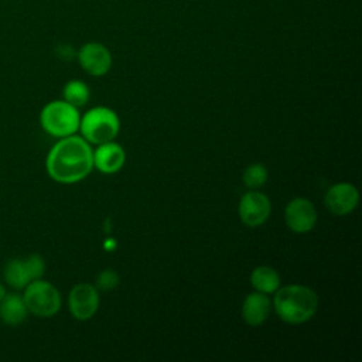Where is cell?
<instances>
[{"label": "cell", "mask_w": 362, "mask_h": 362, "mask_svg": "<svg viewBox=\"0 0 362 362\" xmlns=\"http://www.w3.org/2000/svg\"><path fill=\"white\" fill-rule=\"evenodd\" d=\"M45 170L58 184H76L93 170V150L82 136L58 139L45 157Z\"/></svg>", "instance_id": "cell-1"}, {"label": "cell", "mask_w": 362, "mask_h": 362, "mask_svg": "<svg viewBox=\"0 0 362 362\" xmlns=\"http://www.w3.org/2000/svg\"><path fill=\"white\" fill-rule=\"evenodd\" d=\"M272 305L281 321L298 325L310 321L315 315L318 296L304 284H286L276 290Z\"/></svg>", "instance_id": "cell-2"}, {"label": "cell", "mask_w": 362, "mask_h": 362, "mask_svg": "<svg viewBox=\"0 0 362 362\" xmlns=\"http://www.w3.org/2000/svg\"><path fill=\"white\" fill-rule=\"evenodd\" d=\"M120 130L117 113L107 106H95L81 116L79 132L89 144H102L115 140Z\"/></svg>", "instance_id": "cell-3"}, {"label": "cell", "mask_w": 362, "mask_h": 362, "mask_svg": "<svg viewBox=\"0 0 362 362\" xmlns=\"http://www.w3.org/2000/svg\"><path fill=\"white\" fill-rule=\"evenodd\" d=\"M79 122L81 115L78 107L64 99L48 102L40 112L42 130L55 139L75 134L79 130Z\"/></svg>", "instance_id": "cell-4"}, {"label": "cell", "mask_w": 362, "mask_h": 362, "mask_svg": "<svg viewBox=\"0 0 362 362\" xmlns=\"http://www.w3.org/2000/svg\"><path fill=\"white\" fill-rule=\"evenodd\" d=\"M23 298L28 314L38 318H51L59 313L62 297L59 290L48 280L35 279L23 288Z\"/></svg>", "instance_id": "cell-5"}, {"label": "cell", "mask_w": 362, "mask_h": 362, "mask_svg": "<svg viewBox=\"0 0 362 362\" xmlns=\"http://www.w3.org/2000/svg\"><path fill=\"white\" fill-rule=\"evenodd\" d=\"M238 214L246 226L257 228L263 225L272 214L270 198L257 189H249L240 197Z\"/></svg>", "instance_id": "cell-6"}, {"label": "cell", "mask_w": 362, "mask_h": 362, "mask_svg": "<svg viewBox=\"0 0 362 362\" xmlns=\"http://www.w3.org/2000/svg\"><path fill=\"white\" fill-rule=\"evenodd\" d=\"M68 308L75 320H90L99 308V290L90 283H76L69 290Z\"/></svg>", "instance_id": "cell-7"}, {"label": "cell", "mask_w": 362, "mask_h": 362, "mask_svg": "<svg viewBox=\"0 0 362 362\" xmlns=\"http://www.w3.org/2000/svg\"><path fill=\"white\" fill-rule=\"evenodd\" d=\"M317 219L318 215L314 204L304 197L290 199L284 208V222L294 233H307L313 230Z\"/></svg>", "instance_id": "cell-8"}, {"label": "cell", "mask_w": 362, "mask_h": 362, "mask_svg": "<svg viewBox=\"0 0 362 362\" xmlns=\"http://www.w3.org/2000/svg\"><path fill=\"white\" fill-rule=\"evenodd\" d=\"M81 68L90 76H103L112 68V54L102 42L90 41L83 44L76 52Z\"/></svg>", "instance_id": "cell-9"}, {"label": "cell", "mask_w": 362, "mask_h": 362, "mask_svg": "<svg viewBox=\"0 0 362 362\" xmlns=\"http://www.w3.org/2000/svg\"><path fill=\"white\" fill-rule=\"evenodd\" d=\"M359 202V192L351 182H337L331 185L325 195L324 204L328 211L337 216H345L351 214Z\"/></svg>", "instance_id": "cell-10"}, {"label": "cell", "mask_w": 362, "mask_h": 362, "mask_svg": "<svg viewBox=\"0 0 362 362\" xmlns=\"http://www.w3.org/2000/svg\"><path fill=\"white\" fill-rule=\"evenodd\" d=\"M126 163L124 148L115 140L98 144L93 150V167L103 174L119 173Z\"/></svg>", "instance_id": "cell-11"}, {"label": "cell", "mask_w": 362, "mask_h": 362, "mask_svg": "<svg viewBox=\"0 0 362 362\" xmlns=\"http://www.w3.org/2000/svg\"><path fill=\"white\" fill-rule=\"evenodd\" d=\"M272 308L269 294L255 290L249 293L242 303V318L247 325L259 327L269 318Z\"/></svg>", "instance_id": "cell-12"}, {"label": "cell", "mask_w": 362, "mask_h": 362, "mask_svg": "<svg viewBox=\"0 0 362 362\" xmlns=\"http://www.w3.org/2000/svg\"><path fill=\"white\" fill-rule=\"evenodd\" d=\"M28 317V310L24 303L23 294L6 293L0 300V321L8 327H17L23 324Z\"/></svg>", "instance_id": "cell-13"}, {"label": "cell", "mask_w": 362, "mask_h": 362, "mask_svg": "<svg viewBox=\"0 0 362 362\" xmlns=\"http://www.w3.org/2000/svg\"><path fill=\"white\" fill-rule=\"evenodd\" d=\"M3 280L14 290H23L31 280L24 257H11L3 269Z\"/></svg>", "instance_id": "cell-14"}, {"label": "cell", "mask_w": 362, "mask_h": 362, "mask_svg": "<svg viewBox=\"0 0 362 362\" xmlns=\"http://www.w3.org/2000/svg\"><path fill=\"white\" fill-rule=\"evenodd\" d=\"M250 283L256 291L264 294H274L276 290L281 286V280L276 269L270 266H257L250 273Z\"/></svg>", "instance_id": "cell-15"}, {"label": "cell", "mask_w": 362, "mask_h": 362, "mask_svg": "<svg viewBox=\"0 0 362 362\" xmlns=\"http://www.w3.org/2000/svg\"><path fill=\"white\" fill-rule=\"evenodd\" d=\"M62 98L64 100L79 109L89 102L90 89L83 81L71 79L62 88Z\"/></svg>", "instance_id": "cell-16"}, {"label": "cell", "mask_w": 362, "mask_h": 362, "mask_svg": "<svg viewBox=\"0 0 362 362\" xmlns=\"http://www.w3.org/2000/svg\"><path fill=\"white\" fill-rule=\"evenodd\" d=\"M269 178V171L266 168V165L260 164V163H255L250 164L249 167L245 168L242 180L243 184L249 188V189H257L260 187H263L266 184Z\"/></svg>", "instance_id": "cell-17"}, {"label": "cell", "mask_w": 362, "mask_h": 362, "mask_svg": "<svg viewBox=\"0 0 362 362\" xmlns=\"http://www.w3.org/2000/svg\"><path fill=\"white\" fill-rule=\"evenodd\" d=\"M120 281V277L117 274L116 270L113 269H105L102 270L98 277H96V284L95 287L98 290H102V291H109V290H113L117 287Z\"/></svg>", "instance_id": "cell-18"}, {"label": "cell", "mask_w": 362, "mask_h": 362, "mask_svg": "<svg viewBox=\"0 0 362 362\" xmlns=\"http://www.w3.org/2000/svg\"><path fill=\"white\" fill-rule=\"evenodd\" d=\"M24 260H25L28 273H30V276H31V280L44 277L47 266H45V260H44V257H42L41 255H38V253H31V255L25 256Z\"/></svg>", "instance_id": "cell-19"}, {"label": "cell", "mask_w": 362, "mask_h": 362, "mask_svg": "<svg viewBox=\"0 0 362 362\" xmlns=\"http://www.w3.org/2000/svg\"><path fill=\"white\" fill-rule=\"evenodd\" d=\"M57 54L62 59H71L72 57H75V49L71 45H68V44H62V45H59L57 48Z\"/></svg>", "instance_id": "cell-20"}, {"label": "cell", "mask_w": 362, "mask_h": 362, "mask_svg": "<svg viewBox=\"0 0 362 362\" xmlns=\"http://www.w3.org/2000/svg\"><path fill=\"white\" fill-rule=\"evenodd\" d=\"M103 247L106 249V250H115L116 249V240L115 239H112V238H109V239H106L105 242H103Z\"/></svg>", "instance_id": "cell-21"}, {"label": "cell", "mask_w": 362, "mask_h": 362, "mask_svg": "<svg viewBox=\"0 0 362 362\" xmlns=\"http://www.w3.org/2000/svg\"><path fill=\"white\" fill-rule=\"evenodd\" d=\"M6 293H7V291H6V286L0 281V300L6 296Z\"/></svg>", "instance_id": "cell-22"}]
</instances>
